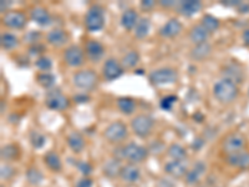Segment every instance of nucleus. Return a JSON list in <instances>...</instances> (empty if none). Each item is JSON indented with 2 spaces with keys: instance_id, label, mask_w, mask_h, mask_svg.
<instances>
[{
  "instance_id": "4be33fe9",
  "label": "nucleus",
  "mask_w": 249,
  "mask_h": 187,
  "mask_svg": "<svg viewBox=\"0 0 249 187\" xmlns=\"http://www.w3.org/2000/svg\"><path fill=\"white\" fill-rule=\"evenodd\" d=\"M207 171V165L203 161H197L192 168L188 170L186 177H184V181L187 185H197L201 179L203 177V175Z\"/></svg>"
},
{
  "instance_id": "a19ab883",
  "label": "nucleus",
  "mask_w": 249,
  "mask_h": 187,
  "mask_svg": "<svg viewBox=\"0 0 249 187\" xmlns=\"http://www.w3.org/2000/svg\"><path fill=\"white\" fill-rule=\"evenodd\" d=\"M178 97L176 95H167V96L162 97L161 101H160V108L164 111H171L172 110L173 105L177 102Z\"/></svg>"
},
{
  "instance_id": "6e6d98bb",
  "label": "nucleus",
  "mask_w": 249,
  "mask_h": 187,
  "mask_svg": "<svg viewBox=\"0 0 249 187\" xmlns=\"http://www.w3.org/2000/svg\"><path fill=\"white\" fill-rule=\"evenodd\" d=\"M133 73H135V74H137V75H143L144 74L143 70H141V69H140V70H135Z\"/></svg>"
},
{
  "instance_id": "4d7b16f0",
  "label": "nucleus",
  "mask_w": 249,
  "mask_h": 187,
  "mask_svg": "<svg viewBox=\"0 0 249 187\" xmlns=\"http://www.w3.org/2000/svg\"><path fill=\"white\" fill-rule=\"evenodd\" d=\"M198 187H204V186H198Z\"/></svg>"
},
{
  "instance_id": "f3484780",
  "label": "nucleus",
  "mask_w": 249,
  "mask_h": 187,
  "mask_svg": "<svg viewBox=\"0 0 249 187\" xmlns=\"http://www.w3.org/2000/svg\"><path fill=\"white\" fill-rule=\"evenodd\" d=\"M203 5L199 0H183V1H178L177 3V12L178 14H181L182 17L190 18L193 17V15L198 14L202 10Z\"/></svg>"
},
{
  "instance_id": "6ab92c4d",
  "label": "nucleus",
  "mask_w": 249,
  "mask_h": 187,
  "mask_svg": "<svg viewBox=\"0 0 249 187\" xmlns=\"http://www.w3.org/2000/svg\"><path fill=\"white\" fill-rule=\"evenodd\" d=\"M188 166L184 161H177V160H171L164 165V172L170 175L173 179H182L186 177L188 172Z\"/></svg>"
},
{
  "instance_id": "f8f14e48",
  "label": "nucleus",
  "mask_w": 249,
  "mask_h": 187,
  "mask_svg": "<svg viewBox=\"0 0 249 187\" xmlns=\"http://www.w3.org/2000/svg\"><path fill=\"white\" fill-rule=\"evenodd\" d=\"M124 73V69L122 66L121 61H119L115 57H108L105 60L104 65H102V76L106 81H113V80L119 79L122 76Z\"/></svg>"
},
{
  "instance_id": "79ce46f5",
  "label": "nucleus",
  "mask_w": 249,
  "mask_h": 187,
  "mask_svg": "<svg viewBox=\"0 0 249 187\" xmlns=\"http://www.w3.org/2000/svg\"><path fill=\"white\" fill-rule=\"evenodd\" d=\"M76 168H77V170L81 172V175L86 176V177H90V175L92 173V171H93L92 165L88 161H79L76 164Z\"/></svg>"
},
{
  "instance_id": "412c9836",
  "label": "nucleus",
  "mask_w": 249,
  "mask_h": 187,
  "mask_svg": "<svg viewBox=\"0 0 249 187\" xmlns=\"http://www.w3.org/2000/svg\"><path fill=\"white\" fill-rule=\"evenodd\" d=\"M120 179L124 184H136L141 179V171L137 168V165L126 164L122 166L121 172H120Z\"/></svg>"
},
{
  "instance_id": "0eeeda50",
  "label": "nucleus",
  "mask_w": 249,
  "mask_h": 187,
  "mask_svg": "<svg viewBox=\"0 0 249 187\" xmlns=\"http://www.w3.org/2000/svg\"><path fill=\"white\" fill-rule=\"evenodd\" d=\"M104 137L110 144H121L128 137V129L122 121H112L104 130Z\"/></svg>"
},
{
  "instance_id": "a878e982",
  "label": "nucleus",
  "mask_w": 249,
  "mask_h": 187,
  "mask_svg": "<svg viewBox=\"0 0 249 187\" xmlns=\"http://www.w3.org/2000/svg\"><path fill=\"white\" fill-rule=\"evenodd\" d=\"M21 156V149L19 148L18 144H6L1 148L0 151V157L5 162H13L18 161Z\"/></svg>"
},
{
  "instance_id": "aec40b11",
  "label": "nucleus",
  "mask_w": 249,
  "mask_h": 187,
  "mask_svg": "<svg viewBox=\"0 0 249 187\" xmlns=\"http://www.w3.org/2000/svg\"><path fill=\"white\" fill-rule=\"evenodd\" d=\"M69 40H70V35L64 29L55 28L46 34V41H48V44L55 46V48L66 45L69 43Z\"/></svg>"
},
{
  "instance_id": "473e14b6",
  "label": "nucleus",
  "mask_w": 249,
  "mask_h": 187,
  "mask_svg": "<svg viewBox=\"0 0 249 187\" xmlns=\"http://www.w3.org/2000/svg\"><path fill=\"white\" fill-rule=\"evenodd\" d=\"M199 24H201L210 34H213V33H215L218 29L221 28V21H219V19L211 14H204L203 17H202Z\"/></svg>"
},
{
  "instance_id": "4c0bfd02",
  "label": "nucleus",
  "mask_w": 249,
  "mask_h": 187,
  "mask_svg": "<svg viewBox=\"0 0 249 187\" xmlns=\"http://www.w3.org/2000/svg\"><path fill=\"white\" fill-rule=\"evenodd\" d=\"M29 140H30L31 146H33L34 149H36V150H39V149H43L46 144L45 135L36 130L31 131L30 135H29Z\"/></svg>"
},
{
  "instance_id": "c756f323",
  "label": "nucleus",
  "mask_w": 249,
  "mask_h": 187,
  "mask_svg": "<svg viewBox=\"0 0 249 187\" xmlns=\"http://www.w3.org/2000/svg\"><path fill=\"white\" fill-rule=\"evenodd\" d=\"M124 165L120 162L119 159H110L105 162L104 165V175L113 179V177H119L120 172H121V168Z\"/></svg>"
},
{
  "instance_id": "393cba45",
  "label": "nucleus",
  "mask_w": 249,
  "mask_h": 187,
  "mask_svg": "<svg viewBox=\"0 0 249 187\" xmlns=\"http://www.w3.org/2000/svg\"><path fill=\"white\" fill-rule=\"evenodd\" d=\"M139 20H140V17L139 14H137L136 9L128 8L126 9V10H124V13L121 14V19H120V21H121L122 28L126 29L127 31H131V30H135L137 23H139Z\"/></svg>"
},
{
  "instance_id": "423d86ee",
  "label": "nucleus",
  "mask_w": 249,
  "mask_h": 187,
  "mask_svg": "<svg viewBox=\"0 0 249 187\" xmlns=\"http://www.w3.org/2000/svg\"><path fill=\"white\" fill-rule=\"evenodd\" d=\"M155 120L146 113H140L131 120V129L136 136L141 139H147L153 131Z\"/></svg>"
},
{
  "instance_id": "b1692460",
  "label": "nucleus",
  "mask_w": 249,
  "mask_h": 187,
  "mask_svg": "<svg viewBox=\"0 0 249 187\" xmlns=\"http://www.w3.org/2000/svg\"><path fill=\"white\" fill-rule=\"evenodd\" d=\"M211 34L201 24H197V25L192 26L188 33V39L192 44L195 45H199V44H203V43H208V39H210Z\"/></svg>"
},
{
  "instance_id": "bb28decb",
  "label": "nucleus",
  "mask_w": 249,
  "mask_h": 187,
  "mask_svg": "<svg viewBox=\"0 0 249 187\" xmlns=\"http://www.w3.org/2000/svg\"><path fill=\"white\" fill-rule=\"evenodd\" d=\"M212 54V45L210 43H203L199 45H195L191 49L190 56L196 61H203Z\"/></svg>"
},
{
  "instance_id": "09e8293b",
  "label": "nucleus",
  "mask_w": 249,
  "mask_h": 187,
  "mask_svg": "<svg viewBox=\"0 0 249 187\" xmlns=\"http://www.w3.org/2000/svg\"><path fill=\"white\" fill-rule=\"evenodd\" d=\"M241 0H224V1H222V5L226 6V8H233V9H237L238 6L241 5Z\"/></svg>"
},
{
  "instance_id": "f257e3e1",
  "label": "nucleus",
  "mask_w": 249,
  "mask_h": 187,
  "mask_svg": "<svg viewBox=\"0 0 249 187\" xmlns=\"http://www.w3.org/2000/svg\"><path fill=\"white\" fill-rule=\"evenodd\" d=\"M212 93L218 102H221L223 105H228V104L235 101L239 96V86L235 82L222 77L214 82Z\"/></svg>"
},
{
  "instance_id": "20e7f679",
  "label": "nucleus",
  "mask_w": 249,
  "mask_h": 187,
  "mask_svg": "<svg viewBox=\"0 0 249 187\" xmlns=\"http://www.w3.org/2000/svg\"><path fill=\"white\" fill-rule=\"evenodd\" d=\"M105 26V9L99 4H93L85 15V28L90 33H96Z\"/></svg>"
},
{
  "instance_id": "a18cd8bd",
  "label": "nucleus",
  "mask_w": 249,
  "mask_h": 187,
  "mask_svg": "<svg viewBox=\"0 0 249 187\" xmlns=\"http://www.w3.org/2000/svg\"><path fill=\"white\" fill-rule=\"evenodd\" d=\"M93 181L91 177H86V176H82L81 179L77 180L76 184L74 187H92Z\"/></svg>"
},
{
  "instance_id": "9b49d317",
  "label": "nucleus",
  "mask_w": 249,
  "mask_h": 187,
  "mask_svg": "<svg viewBox=\"0 0 249 187\" xmlns=\"http://www.w3.org/2000/svg\"><path fill=\"white\" fill-rule=\"evenodd\" d=\"M62 59L70 68H80L85 62V53L79 45H69L64 50Z\"/></svg>"
},
{
  "instance_id": "c9c22d12",
  "label": "nucleus",
  "mask_w": 249,
  "mask_h": 187,
  "mask_svg": "<svg viewBox=\"0 0 249 187\" xmlns=\"http://www.w3.org/2000/svg\"><path fill=\"white\" fill-rule=\"evenodd\" d=\"M167 153L171 160H177V161H184L187 159V150L181 144H172L167 149Z\"/></svg>"
},
{
  "instance_id": "58836bf2",
  "label": "nucleus",
  "mask_w": 249,
  "mask_h": 187,
  "mask_svg": "<svg viewBox=\"0 0 249 187\" xmlns=\"http://www.w3.org/2000/svg\"><path fill=\"white\" fill-rule=\"evenodd\" d=\"M35 66H36L37 70H40V73H50V70L53 69V61L49 56L43 55V56L36 57Z\"/></svg>"
},
{
  "instance_id": "f704fd0d",
  "label": "nucleus",
  "mask_w": 249,
  "mask_h": 187,
  "mask_svg": "<svg viewBox=\"0 0 249 187\" xmlns=\"http://www.w3.org/2000/svg\"><path fill=\"white\" fill-rule=\"evenodd\" d=\"M151 29V21L148 18H140L139 23H137L136 28H135V37L137 39H144L147 37V35L150 34Z\"/></svg>"
},
{
  "instance_id": "49530a36",
  "label": "nucleus",
  "mask_w": 249,
  "mask_h": 187,
  "mask_svg": "<svg viewBox=\"0 0 249 187\" xmlns=\"http://www.w3.org/2000/svg\"><path fill=\"white\" fill-rule=\"evenodd\" d=\"M72 100H74L76 104H86V102L90 101V96H89L88 93H79L72 97Z\"/></svg>"
},
{
  "instance_id": "603ef678",
  "label": "nucleus",
  "mask_w": 249,
  "mask_h": 187,
  "mask_svg": "<svg viewBox=\"0 0 249 187\" xmlns=\"http://www.w3.org/2000/svg\"><path fill=\"white\" fill-rule=\"evenodd\" d=\"M237 10H238V13H239V14H248V13H249V4L248 3H243V1H242L241 5L237 8Z\"/></svg>"
},
{
  "instance_id": "2f4dec72",
  "label": "nucleus",
  "mask_w": 249,
  "mask_h": 187,
  "mask_svg": "<svg viewBox=\"0 0 249 187\" xmlns=\"http://www.w3.org/2000/svg\"><path fill=\"white\" fill-rule=\"evenodd\" d=\"M140 60H141V57H140L139 51L130 50L127 51L124 56H122L121 64L122 66H124V69H126V70H131V69H136V66L139 65Z\"/></svg>"
},
{
  "instance_id": "6e6552de",
  "label": "nucleus",
  "mask_w": 249,
  "mask_h": 187,
  "mask_svg": "<svg viewBox=\"0 0 249 187\" xmlns=\"http://www.w3.org/2000/svg\"><path fill=\"white\" fill-rule=\"evenodd\" d=\"M70 99L65 96L59 89H51L46 93L45 105L50 110L65 111L70 108Z\"/></svg>"
},
{
  "instance_id": "5fc2aeb1",
  "label": "nucleus",
  "mask_w": 249,
  "mask_h": 187,
  "mask_svg": "<svg viewBox=\"0 0 249 187\" xmlns=\"http://www.w3.org/2000/svg\"><path fill=\"white\" fill-rule=\"evenodd\" d=\"M193 117H195V120L197 122H202L204 120V116H203V115H202V113H199V112H197V113H196V115H193Z\"/></svg>"
},
{
  "instance_id": "c85d7f7f",
  "label": "nucleus",
  "mask_w": 249,
  "mask_h": 187,
  "mask_svg": "<svg viewBox=\"0 0 249 187\" xmlns=\"http://www.w3.org/2000/svg\"><path fill=\"white\" fill-rule=\"evenodd\" d=\"M117 109L120 110V112L124 113V115H132L135 111H136V101L130 96H121L117 99L116 101Z\"/></svg>"
},
{
  "instance_id": "7c9ffc66",
  "label": "nucleus",
  "mask_w": 249,
  "mask_h": 187,
  "mask_svg": "<svg viewBox=\"0 0 249 187\" xmlns=\"http://www.w3.org/2000/svg\"><path fill=\"white\" fill-rule=\"evenodd\" d=\"M0 44H1L3 50L12 51L15 50V49L19 46L20 40L19 37L15 34H13V33H3L1 37H0Z\"/></svg>"
},
{
  "instance_id": "9d476101",
  "label": "nucleus",
  "mask_w": 249,
  "mask_h": 187,
  "mask_svg": "<svg viewBox=\"0 0 249 187\" xmlns=\"http://www.w3.org/2000/svg\"><path fill=\"white\" fill-rule=\"evenodd\" d=\"M1 24L13 30H21L28 24V15L23 10H10L1 17Z\"/></svg>"
},
{
  "instance_id": "e433bc0d",
  "label": "nucleus",
  "mask_w": 249,
  "mask_h": 187,
  "mask_svg": "<svg viewBox=\"0 0 249 187\" xmlns=\"http://www.w3.org/2000/svg\"><path fill=\"white\" fill-rule=\"evenodd\" d=\"M26 180L30 185L33 186H39L44 180V173L39 170V168L31 166V168H28L26 171Z\"/></svg>"
},
{
  "instance_id": "8fccbe9b",
  "label": "nucleus",
  "mask_w": 249,
  "mask_h": 187,
  "mask_svg": "<svg viewBox=\"0 0 249 187\" xmlns=\"http://www.w3.org/2000/svg\"><path fill=\"white\" fill-rule=\"evenodd\" d=\"M13 5L12 1H8V0H1L0 1V12H1V14H5V13L10 12V6Z\"/></svg>"
},
{
  "instance_id": "37998d69",
  "label": "nucleus",
  "mask_w": 249,
  "mask_h": 187,
  "mask_svg": "<svg viewBox=\"0 0 249 187\" xmlns=\"http://www.w3.org/2000/svg\"><path fill=\"white\" fill-rule=\"evenodd\" d=\"M40 37H41V34H40L39 31L33 30V31H29L28 34L25 35V37H24V39H25L26 41L30 44V45H34V44L39 43Z\"/></svg>"
},
{
  "instance_id": "5701e85b",
  "label": "nucleus",
  "mask_w": 249,
  "mask_h": 187,
  "mask_svg": "<svg viewBox=\"0 0 249 187\" xmlns=\"http://www.w3.org/2000/svg\"><path fill=\"white\" fill-rule=\"evenodd\" d=\"M66 144H68L69 149L74 153H80L84 151L86 148V142L84 136L79 131H71L66 136Z\"/></svg>"
},
{
  "instance_id": "2eb2a0df",
  "label": "nucleus",
  "mask_w": 249,
  "mask_h": 187,
  "mask_svg": "<svg viewBox=\"0 0 249 187\" xmlns=\"http://www.w3.org/2000/svg\"><path fill=\"white\" fill-rule=\"evenodd\" d=\"M29 18L31 19V21H34L41 28H48L49 25L53 24V17H51L50 12L41 5L31 8L30 12H29Z\"/></svg>"
},
{
  "instance_id": "c03bdc74",
  "label": "nucleus",
  "mask_w": 249,
  "mask_h": 187,
  "mask_svg": "<svg viewBox=\"0 0 249 187\" xmlns=\"http://www.w3.org/2000/svg\"><path fill=\"white\" fill-rule=\"evenodd\" d=\"M45 51V48H44L43 44H34V45H30V48H29V54L30 55H36L37 57L39 56H43V53Z\"/></svg>"
},
{
  "instance_id": "ddd939ff",
  "label": "nucleus",
  "mask_w": 249,
  "mask_h": 187,
  "mask_svg": "<svg viewBox=\"0 0 249 187\" xmlns=\"http://www.w3.org/2000/svg\"><path fill=\"white\" fill-rule=\"evenodd\" d=\"M85 55L91 62L96 64L105 56V46L96 39H89L85 44Z\"/></svg>"
},
{
  "instance_id": "72a5a7b5",
  "label": "nucleus",
  "mask_w": 249,
  "mask_h": 187,
  "mask_svg": "<svg viewBox=\"0 0 249 187\" xmlns=\"http://www.w3.org/2000/svg\"><path fill=\"white\" fill-rule=\"evenodd\" d=\"M36 82L43 89H48V90H51V89L55 86V82H56V76L51 73H39L35 77Z\"/></svg>"
},
{
  "instance_id": "ea45409f",
  "label": "nucleus",
  "mask_w": 249,
  "mask_h": 187,
  "mask_svg": "<svg viewBox=\"0 0 249 187\" xmlns=\"http://www.w3.org/2000/svg\"><path fill=\"white\" fill-rule=\"evenodd\" d=\"M0 176H1V180L3 181H9L12 180L15 175H17V170L15 168H13L12 165L5 162V164H1V168H0Z\"/></svg>"
},
{
  "instance_id": "de8ad7c7",
  "label": "nucleus",
  "mask_w": 249,
  "mask_h": 187,
  "mask_svg": "<svg viewBox=\"0 0 249 187\" xmlns=\"http://www.w3.org/2000/svg\"><path fill=\"white\" fill-rule=\"evenodd\" d=\"M156 5H157V3L153 1V0H142L141 3H140V6H141V9L144 10V12H150Z\"/></svg>"
},
{
  "instance_id": "4468645a",
  "label": "nucleus",
  "mask_w": 249,
  "mask_h": 187,
  "mask_svg": "<svg viewBox=\"0 0 249 187\" xmlns=\"http://www.w3.org/2000/svg\"><path fill=\"white\" fill-rule=\"evenodd\" d=\"M222 77L231 80L238 85L239 82L243 81L246 74H244V69L242 68L241 64H238L237 61H232L222 68Z\"/></svg>"
},
{
  "instance_id": "39448f33",
  "label": "nucleus",
  "mask_w": 249,
  "mask_h": 187,
  "mask_svg": "<svg viewBox=\"0 0 249 187\" xmlns=\"http://www.w3.org/2000/svg\"><path fill=\"white\" fill-rule=\"evenodd\" d=\"M148 80L152 85L162 86L171 85L178 81V71L171 66H164V68L156 69L151 71L148 75Z\"/></svg>"
},
{
  "instance_id": "dca6fc26",
  "label": "nucleus",
  "mask_w": 249,
  "mask_h": 187,
  "mask_svg": "<svg viewBox=\"0 0 249 187\" xmlns=\"http://www.w3.org/2000/svg\"><path fill=\"white\" fill-rule=\"evenodd\" d=\"M226 162L238 170H249V151L243 150L241 152L226 155Z\"/></svg>"
},
{
  "instance_id": "3c124183",
  "label": "nucleus",
  "mask_w": 249,
  "mask_h": 187,
  "mask_svg": "<svg viewBox=\"0 0 249 187\" xmlns=\"http://www.w3.org/2000/svg\"><path fill=\"white\" fill-rule=\"evenodd\" d=\"M159 4L162 8H176L177 6V1L175 0H161Z\"/></svg>"
},
{
  "instance_id": "13d9d810",
  "label": "nucleus",
  "mask_w": 249,
  "mask_h": 187,
  "mask_svg": "<svg viewBox=\"0 0 249 187\" xmlns=\"http://www.w3.org/2000/svg\"><path fill=\"white\" fill-rule=\"evenodd\" d=\"M248 94H249V89H248Z\"/></svg>"
},
{
  "instance_id": "864d4df0",
  "label": "nucleus",
  "mask_w": 249,
  "mask_h": 187,
  "mask_svg": "<svg viewBox=\"0 0 249 187\" xmlns=\"http://www.w3.org/2000/svg\"><path fill=\"white\" fill-rule=\"evenodd\" d=\"M242 39H243V43L246 46H249V29H246L242 34Z\"/></svg>"
},
{
  "instance_id": "cd10ccee",
  "label": "nucleus",
  "mask_w": 249,
  "mask_h": 187,
  "mask_svg": "<svg viewBox=\"0 0 249 187\" xmlns=\"http://www.w3.org/2000/svg\"><path fill=\"white\" fill-rule=\"evenodd\" d=\"M44 162H45L46 168L51 172H61L62 171V161L60 156L55 151H49L44 155Z\"/></svg>"
},
{
  "instance_id": "f03ea898",
  "label": "nucleus",
  "mask_w": 249,
  "mask_h": 187,
  "mask_svg": "<svg viewBox=\"0 0 249 187\" xmlns=\"http://www.w3.org/2000/svg\"><path fill=\"white\" fill-rule=\"evenodd\" d=\"M99 75L91 69H82L72 75V84L76 89L82 90V93L93 90L99 85Z\"/></svg>"
},
{
  "instance_id": "1a4fd4ad",
  "label": "nucleus",
  "mask_w": 249,
  "mask_h": 187,
  "mask_svg": "<svg viewBox=\"0 0 249 187\" xmlns=\"http://www.w3.org/2000/svg\"><path fill=\"white\" fill-rule=\"evenodd\" d=\"M246 145L247 140L244 135H242L241 132H231L224 137L223 142H222V150L224 151L226 155H231V153L243 151Z\"/></svg>"
},
{
  "instance_id": "a211bd4d",
  "label": "nucleus",
  "mask_w": 249,
  "mask_h": 187,
  "mask_svg": "<svg viewBox=\"0 0 249 187\" xmlns=\"http://www.w3.org/2000/svg\"><path fill=\"white\" fill-rule=\"evenodd\" d=\"M182 30H183V25H182L181 21L178 19H176V18H172V19L168 20L167 23H164L161 26L159 33L164 39H172V37H178Z\"/></svg>"
},
{
  "instance_id": "7ed1b4c3",
  "label": "nucleus",
  "mask_w": 249,
  "mask_h": 187,
  "mask_svg": "<svg viewBox=\"0 0 249 187\" xmlns=\"http://www.w3.org/2000/svg\"><path fill=\"white\" fill-rule=\"evenodd\" d=\"M148 157V150L144 146L135 142H128L122 146L120 151V159L127 161V164H141Z\"/></svg>"
}]
</instances>
